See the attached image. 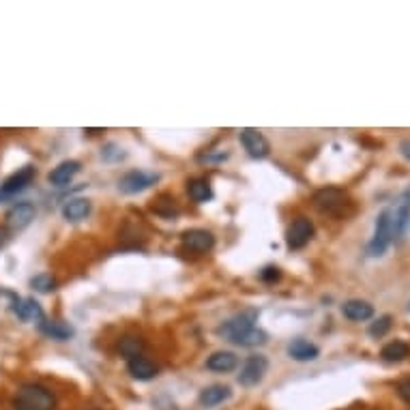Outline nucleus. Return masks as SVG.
Segmentation results:
<instances>
[{"label": "nucleus", "instance_id": "nucleus-1", "mask_svg": "<svg viewBox=\"0 0 410 410\" xmlns=\"http://www.w3.org/2000/svg\"><path fill=\"white\" fill-rule=\"evenodd\" d=\"M15 410H56V396L43 385H24L13 398Z\"/></svg>", "mask_w": 410, "mask_h": 410}, {"label": "nucleus", "instance_id": "nucleus-2", "mask_svg": "<svg viewBox=\"0 0 410 410\" xmlns=\"http://www.w3.org/2000/svg\"><path fill=\"white\" fill-rule=\"evenodd\" d=\"M314 206L322 213H329V215H337V217L352 213L350 195L343 189H337V187H324V189L316 191L314 193Z\"/></svg>", "mask_w": 410, "mask_h": 410}, {"label": "nucleus", "instance_id": "nucleus-3", "mask_svg": "<svg viewBox=\"0 0 410 410\" xmlns=\"http://www.w3.org/2000/svg\"><path fill=\"white\" fill-rule=\"evenodd\" d=\"M391 241H393V210L385 208L378 215V219H376V230L367 245V254L374 258L383 256L389 250Z\"/></svg>", "mask_w": 410, "mask_h": 410}, {"label": "nucleus", "instance_id": "nucleus-4", "mask_svg": "<svg viewBox=\"0 0 410 410\" xmlns=\"http://www.w3.org/2000/svg\"><path fill=\"white\" fill-rule=\"evenodd\" d=\"M256 320H258V309H245L241 314L232 316L230 320H226L217 329V333L226 337L228 341H234L237 337L252 331L256 326Z\"/></svg>", "mask_w": 410, "mask_h": 410}, {"label": "nucleus", "instance_id": "nucleus-5", "mask_svg": "<svg viewBox=\"0 0 410 410\" xmlns=\"http://www.w3.org/2000/svg\"><path fill=\"white\" fill-rule=\"evenodd\" d=\"M269 370V361L267 357L262 354H252L245 359V363L241 367V374H239V383L243 387H254L258 385L262 378H265V374Z\"/></svg>", "mask_w": 410, "mask_h": 410}, {"label": "nucleus", "instance_id": "nucleus-6", "mask_svg": "<svg viewBox=\"0 0 410 410\" xmlns=\"http://www.w3.org/2000/svg\"><path fill=\"white\" fill-rule=\"evenodd\" d=\"M37 170L32 166H24L20 168L18 172H13L3 185H0V200H7V198H13V195H18L20 191H24L30 183L32 178H35Z\"/></svg>", "mask_w": 410, "mask_h": 410}, {"label": "nucleus", "instance_id": "nucleus-7", "mask_svg": "<svg viewBox=\"0 0 410 410\" xmlns=\"http://www.w3.org/2000/svg\"><path fill=\"white\" fill-rule=\"evenodd\" d=\"M311 237H314V224H311L307 217H297L288 228L286 243L290 250H303L311 241Z\"/></svg>", "mask_w": 410, "mask_h": 410}, {"label": "nucleus", "instance_id": "nucleus-8", "mask_svg": "<svg viewBox=\"0 0 410 410\" xmlns=\"http://www.w3.org/2000/svg\"><path fill=\"white\" fill-rule=\"evenodd\" d=\"M241 144L243 149L248 151V155L254 159H265L271 151L269 140L262 136L258 129H250V127L241 131Z\"/></svg>", "mask_w": 410, "mask_h": 410}, {"label": "nucleus", "instance_id": "nucleus-9", "mask_svg": "<svg viewBox=\"0 0 410 410\" xmlns=\"http://www.w3.org/2000/svg\"><path fill=\"white\" fill-rule=\"evenodd\" d=\"M183 245L195 254H206L215 245V237H213V232L204 230V228H191V230L183 232Z\"/></svg>", "mask_w": 410, "mask_h": 410}, {"label": "nucleus", "instance_id": "nucleus-10", "mask_svg": "<svg viewBox=\"0 0 410 410\" xmlns=\"http://www.w3.org/2000/svg\"><path fill=\"white\" fill-rule=\"evenodd\" d=\"M155 180H157L155 174H146V172H140V170H131V172H127L119 180V189L123 193H140L144 189H149L155 183Z\"/></svg>", "mask_w": 410, "mask_h": 410}, {"label": "nucleus", "instance_id": "nucleus-11", "mask_svg": "<svg viewBox=\"0 0 410 410\" xmlns=\"http://www.w3.org/2000/svg\"><path fill=\"white\" fill-rule=\"evenodd\" d=\"M32 219H35V206H32L30 202L13 204L5 215V221L11 230H22V228H26Z\"/></svg>", "mask_w": 410, "mask_h": 410}, {"label": "nucleus", "instance_id": "nucleus-12", "mask_svg": "<svg viewBox=\"0 0 410 410\" xmlns=\"http://www.w3.org/2000/svg\"><path fill=\"white\" fill-rule=\"evenodd\" d=\"M127 370H129V374L134 376L136 381H153L155 376H157V365L153 363L151 359H146V357L129 359Z\"/></svg>", "mask_w": 410, "mask_h": 410}, {"label": "nucleus", "instance_id": "nucleus-13", "mask_svg": "<svg viewBox=\"0 0 410 410\" xmlns=\"http://www.w3.org/2000/svg\"><path fill=\"white\" fill-rule=\"evenodd\" d=\"M77 172H80V161H75V159L60 161L58 166L50 172V183L62 187V185H67Z\"/></svg>", "mask_w": 410, "mask_h": 410}, {"label": "nucleus", "instance_id": "nucleus-14", "mask_svg": "<svg viewBox=\"0 0 410 410\" xmlns=\"http://www.w3.org/2000/svg\"><path fill=\"white\" fill-rule=\"evenodd\" d=\"M288 354H290V359H294V361H314V359H318L320 350H318V346H314L311 341L299 337V339H292V341L288 343Z\"/></svg>", "mask_w": 410, "mask_h": 410}, {"label": "nucleus", "instance_id": "nucleus-15", "mask_svg": "<svg viewBox=\"0 0 410 410\" xmlns=\"http://www.w3.org/2000/svg\"><path fill=\"white\" fill-rule=\"evenodd\" d=\"M410 357V343L404 339H396V341H389L387 346H383L381 350V359L385 363H402L404 359Z\"/></svg>", "mask_w": 410, "mask_h": 410}, {"label": "nucleus", "instance_id": "nucleus-16", "mask_svg": "<svg viewBox=\"0 0 410 410\" xmlns=\"http://www.w3.org/2000/svg\"><path fill=\"white\" fill-rule=\"evenodd\" d=\"M341 314L348 320L363 322V320H370L374 316V307L367 301H357L354 299V301H346L341 305Z\"/></svg>", "mask_w": 410, "mask_h": 410}, {"label": "nucleus", "instance_id": "nucleus-17", "mask_svg": "<svg viewBox=\"0 0 410 410\" xmlns=\"http://www.w3.org/2000/svg\"><path fill=\"white\" fill-rule=\"evenodd\" d=\"M239 363V359L234 352H228V350H219V352H213L208 359H206V367L213 370V372H232Z\"/></svg>", "mask_w": 410, "mask_h": 410}, {"label": "nucleus", "instance_id": "nucleus-18", "mask_svg": "<svg viewBox=\"0 0 410 410\" xmlns=\"http://www.w3.org/2000/svg\"><path fill=\"white\" fill-rule=\"evenodd\" d=\"M13 311L18 314L22 320L30 322V320H43V309L35 299H15L13 303Z\"/></svg>", "mask_w": 410, "mask_h": 410}, {"label": "nucleus", "instance_id": "nucleus-19", "mask_svg": "<svg viewBox=\"0 0 410 410\" xmlns=\"http://www.w3.org/2000/svg\"><path fill=\"white\" fill-rule=\"evenodd\" d=\"M91 213V202L86 198H71L62 204V217L69 221H80Z\"/></svg>", "mask_w": 410, "mask_h": 410}, {"label": "nucleus", "instance_id": "nucleus-20", "mask_svg": "<svg viewBox=\"0 0 410 410\" xmlns=\"http://www.w3.org/2000/svg\"><path fill=\"white\" fill-rule=\"evenodd\" d=\"M39 331L47 337H52V339H58V341H64V339H69L73 335V329L69 324H64L60 320H41L39 322Z\"/></svg>", "mask_w": 410, "mask_h": 410}, {"label": "nucleus", "instance_id": "nucleus-21", "mask_svg": "<svg viewBox=\"0 0 410 410\" xmlns=\"http://www.w3.org/2000/svg\"><path fill=\"white\" fill-rule=\"evenodd\" d=\"M228 398H230V389L224 387V385H213V387H208L200 393V404L204 408H215L221 402H226Z\"/></svg>", "mask_w": 410, "mask_h": 410}, {"label": "nucleus", "instance_id": "nucleus-22", "mask_svg": "<svg viewBox=\"0 0 410 410\" xmlns=\"http://www.w3.org/2000/svg\"><path fill=\"white\" fill-rule=\"evenodd\" d=\"M187 191H189V198L198 204L213 200V187L206 178H191L187 183Z\"/></svg>", "mask_w": 410, "mask_h": 410}, {"label": "nucleus", "instance_id": "nucleus-23", "mask_svg": "<svg viewBox=\"0 0 410 410\" xmlns=\"http://www.w3.org/2000/svg\"><path fill=\"white\" fill-rule=\"evenodd\" d=\"M410 228V202H404L396 215H393V237H398V241L404 239V234L408 232Z\"/></svg>", "mask_w": 410, "mask_h": 410}, {"label": "nucleus", "instance_id": "nucleus-24", "mask_svg": "<svg viewBox=\"0 0 410 410\" xmlns=\"http://www.w3.org/2000/svg\"><path fill=\"white\" fill-rule=\"evenodd\" d=\"M142 350H144V339L138 337V335H125L121 341H119V352L127 359H136V357H142Z\"/></svg>", "mask_w": 410, "mask_h": 410}, {"label": "nucleus", "instance_id": "nucleus-25", "mask_svg": "<svg viewBox=\"0 0 410 410\" xmlns=\"http://www.w3.org/2000/svg\"><path fill=\"white\" fill-rule=\"evenodd\" d=\"M265 341H267V333L262 329H258V326H254L252 331L237 337L232 343H237V346H245V348H254V346H262Z\"/></svg>", "mask_w": 410, "mask_h": 410}, {"label": "nucleus", "instance_id": "nucleus-26", "mask_svg": "<svg viewBox=\"0 0 410 410\" xmlns=\"http://www.w3.org/2000/svg\"><path fill=\"white\" fill-rule=\"evenodd\" d=\"M30 286L35 288L37 292H52L56 288V280L50 273H39L30 280Z\"/></svg>", "mask_w": 410, "mask_h": 410}, {"label": "nucleus", "instance_id": "nucleus-27", "mask_svg": "<svg viewBox=\"0 0 410 410\" xmlns=\"http://www.w3.org/2000/svg\"><path fill=\"white\" fill-rule=\"evenodd\" d=\"M391 316H381V318H376L372 324H370V335L372 337H376V339H378V337H383V335H387L389 333V329H391Z\"/></svg>", "mask_w": 410, "mask_h": 410}, {"label": "nucleus", "instance_id": "nucleus-28", "mask_svg": "<svg viewBox=\"0 0 410 410\" xmlns=\"http://www.w3.org/2000/svg\"><path fill=\"white\" fill-rule=\"evenodd\" d=\"M398 396H400L404 402L410 404V378H406V381H402V383L398 385Z\"/></svg>", "mask_w": 410, "mask_h": 410}, {"label": "nucleus", "instance_id": "nucleus-29", "mask_svg": "<svg viewBox=\"0 0 410 410\" xmlns=\"http://www.w3.org/2000/svg\"><path fill=\"white\" fill-rule=\"evenodd\" d=\"M260 277L265 282H275V280H280V269H275V267H267L265 271L260 273Z\"/></svg>", "mask_w": 410, "mask_h": 410}, {"label": "nucleus", "instance_id": "nucleus-30", "mask_svg": "<svg viewBox=\"0 0 410 410\" xmlns=\"http://www.w3.org/2000/svg\"><path fill=\"white\" fill-rule=\"evenodd\" d=\"M400 153L410 161V140H404V142L400 144Z\"/></svg>", "mask_w": 410, "mask_h": 410}]
</instances>
